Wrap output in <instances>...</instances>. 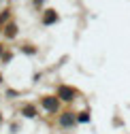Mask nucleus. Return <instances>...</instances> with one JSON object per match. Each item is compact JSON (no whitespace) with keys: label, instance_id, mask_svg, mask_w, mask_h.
I'll return each instance as SVG.
<instances>
[{"label":"nucleus","instance_id":"nucleus-1","mask_svg":"<svg viewBox=\"0 0 130 134\" xmlns=\"http://www.w3.org/2000/svg\"><path fill=\"white\" fill-rule=\"evenodd\" d=\"M41 104H43L47 111H56V109H58V100L51 98V96H45V98L41 100Z\"/></svg>","mask_w":130,"mask_h":134},{"label":"nucleus","instance_id":"nucleus-2","mask_svg":"<svg viewBox=\"0 0 130 134\" xmlns=\"http://www.w3.org/2000/svg\"><path fill=\"white\" fill-rule=\"evenodd\" d=\"M73 96H75V90H71V87H60V98H62V100H73Z\"/></svg>","mask_w":130,"mask_h":134},{"label":"nucleus","instance_id":"nucleus-3","mask_svg":"<svg viewBox=\"0 0 130 134\" xmlns=\"http://www.w3.org/2000/svg\"><path fill=\"white\" fill-rule=\"evenodd\" d=\"M60 124H62V126H73V124H75V115H73V113H64V115L60 117Z\"/></svg>","mask_w":130,"mask_h":134},{"label":"nucleus","instance_id":"nucleus-4","mask_svg":"<svg viewBox=\"0 0 130 134\" xmlns=\"http://www.w3.org/2000/svg\"><path fill=\"white\" fill-rule=\"evenodd\" d=\"M47 13H49V15H45V17H43V21H45V24H51V21H56V19H58V15H56L53 11H47Z\"/></svg>","mask_w":130,"mask_h":134},{"label":"nucleus","instance_id":"nucleus-5","mask_svg":"<svg viewBox=\"0 0 130 134\" xmlns=\"http://www.w3.org/2000/svg\"><path fill=\"white\" fill-rule=\"evenodd\" d=\"M24 113H26V117H34V107H26Z\"/></svg>","mask_w":130,"mask_h":134},{"label":"nucleus","instance_id":"nucleus-6","mask_svg":"<svg viewBox=\"0 0 130 134\" xmlns=\"http://www.w3.org/2000/svg\"><path fill=\"white\" fill-rule=\"evenodd\" d=\"M90 119V113H81L79 115V121H88Z\"/></svg>","mask_w":130,"mask_h":134},{"label":"nucleus","instance_id":"nucleus-7","mask_svg":"<svg viewBox=\"0 0 130 134\" xmlns=\"http://www.w3.org/2000/svg\"><path fill=\"white\" fill-rule=\"evenodd\" d=\"M7 30H9V32H7V34H9V36H15V26H9Z\"/></svg>","mask_w":130,"mask_h":134}]
</instances>
